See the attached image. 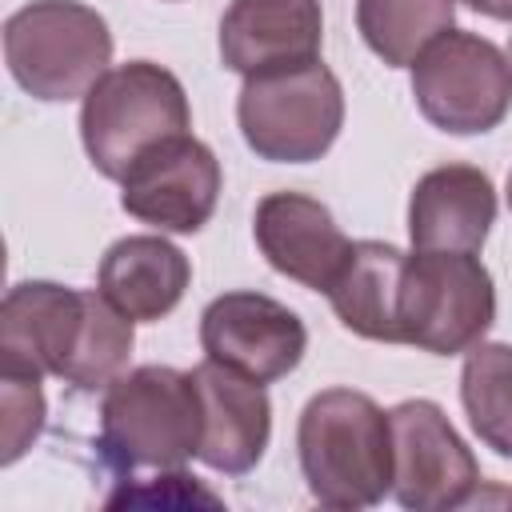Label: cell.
I'll list each match as a JSON object with an SVG mask.
<instances>
[{
  "mask_svg": "<svg viewBox=\"0 0 512 512\" xmlns=\"http://www.w3.org/2000/svg\"><path fill=\"white\" fill-rule=\"evenodd\" d=\"M136 320L100 288L20 280L0 304V364L32 376H60L76 392L108 388L132 356Z\"/></svg>",
  "mask_w": 512,
  "mask_h": 512,
  "instance_id": "1",
  "label": "cell"
},
{
  "mask_svg": "<svg viewBox=\"0 0 512 512\" xmlns=\"http://www.w3.org/2000/svg\"><path fill=\"white\" fill-rule=\"evenodd\" d=\"M296 456L312 500L324 508L360 512L392 492V424L368 392H316L296 424Z\"/></svg>",
  "mask_w": 512,
  "mask_h": 512,
  "instance_id": "2",
  "label": "cell"
},
{
  "mask_svg": "<svg viewBox=\"0 0 512 512\" xmlns=\"http://www.w3.org/2000/svg\"><path fill=\"white\" fill-rule=\"evenodd\" d=\"M204 400L192 372L140 364L120 372L100 400V452L120 472L184 468L200 452Z\"/></svg>",
  "mask_w": 512,
  "mask_h": 512,
  "instance_id": "3",
  "label": "cell"
},
{
  "mask_svg": "<svg viewBox=\"0 0 512 512\" xmlns=\"http://www.w3.org/2000/svg\"><path fill=\"white\" fill-rule=\"evenodd\" d=\"M80 100L84 152L92 168L108 180H124L148 148L192 128L184 84L152 60H128L108 68Z\"/></svg>",
  "mask_w": 512,
  "mask_h": 512,
  "instance_id": "4",
  "label": "cell"
},
{
  "mask_svg": "<svg viewBox=\"0 0 512 512\" xmlns=\"http://www.w3.org/2000/svg\"><path fill=\"white\" fill-rule=\"evenodd\" d=\"M4 64L28 96L76 100L112 64L108 20L80 0H32L4 20Z\"/></svg>",
  "mask_w": 512,
  "mask_h": 512,
  "instance_id": "5",
  "label": "cell"
},
{
  "mask_svg": "<svg viewBox=\"0 0 512 512\" xmlns=\"http://www.w3.org/2000/svg\"><path fill=\"white\" fill-rule=\"evenodd\" d=\"M236 124L260 160L312 164L344 128V88L320 60L248 76L236 96Z\"/></svg>",
  "mask_w": 512,
  "mask_h": 512,
  "instance_id": "6",
  "label": "cell"
},
{
  "mask_svg": "<svg viewBox=\"0 0 512 512\" xmlns=\"http://www.w3.org/2000/svg\"><path fill=\"white\" fill-rule=\"evenodd\" d=\"M496 320V284L476 252H408L400 336L432 356H460Z\"/></svg>",
  "mask_w": 512,
  "mask_h": 512,
  "instance_id": "7",
  "label": "cell"
},
{
  "mask_svg": "<svg viewBox=\"0 0 512 512\" xmlns=\"http://www.w3.org/2000/svg\"><path fill=\"white\" fill-rule=\"evenodd\" d=\"M420 116L448 136H484L512 108V60L488 36L444 32L412 64Z\"/></svg>",
  "mask_w": 512,
  "mask_h": 512,
  "instance_id": "8",
  "label": "cell"
},
{
  "mask_svg": "<svg viewBox=\"0 0 512 512\" xmlns=\"http://www.w3.org/2000/svg\"><path fill=\"white\" fill-rule=\"evenodd\" d=\"M392 424V496L408 512L464 508L480 488V464L436 400H400Z\"/></svg>",
  "mask_w": 512,
  "mask_h": 512,
  "instance_id": "9",
  "label": "cell"
},
{
  "mask_svg": "<svg viewBox=\"0 0 512 512\" xmlns=\"http://www.w3.org/2000/svg\"><path fill=\"white\" fill-rule=\"evenodd\" d=\"M220 160L192 132L148 148L120 180V208L156 232H200L220 200Z\"/></svg>",
  "mask_w": 512,
  "mask_h": 512,
  "instance_id": "10",
  "label": "cell"
},
{
  "mask_svg": "<svg viewBox=\"0 0 512 512\" xmlns=\"http://www.w3.org/2000/svg\"><path fill=\"white\" fill-rule=\"evenodd\" d=\"M200 348L208 360L256 384H272L296 372L304 360L308 328L288 304L252 288H236L208 300L200 312Z\"/></svg>",
  "mask_w": 512,
  "mask_h": 512,
  "instance_id": "11",
  "label": "cell"
},
{
  "mask_svg": "<svg viewBox=\"0 0 512 512\" xmlns=\"http://www.w3.org/2000/svg\"><path fill=\"white\" fill-rule=\"evenodd\" d=\"M320 0H232L220 16V60L228 72L264 76L320 60Z\"/></svg>",
  "mask_w": 512,
  "mask_h": 512,
  "instance_id": "12",
  "label": "cell"
},
{
  "mask_svg": "<svg viewBox=\"0 0 512 512\" xmlns=\"http://www.w3.org/2000/svg\"><path fill=\"white\" fill-rule=\"evenodd\" d=\"M252 236L260 256L280 276L312 292H328L352 252V240L344 236L328 204L304 192H268L256 204Z\"/></svg>",
  "mask_w": 512,
  "mask_h": 512,
  "instance_id": "13",
  "label": "cell"
},
{
  "mask_svg": "<svg viewBox=\"0 0 512 512\" xmlns=\"http://www.w3.org/2000/svg\"><path fill=\"white\" fill-rule=\"evenodd\" d=\"M496 224L492 176L476 164L428 168L408 196V236L416 252H480Z\"/></svg>",
  "mask_w": 512,
  "mask_h": 512,
  "instance_id": "14",
  "label": "cell"
},
{
  "mask_svg": "<svg viewBox=\"0 0 512 512\" xmlns=\"http://www.w3.org/2000/svg\"><path fill=\"white\" fill-rule=\"evenodd\" d=\"M200 400H204V436L196 460L224 476H244L260 464L268 436H272V400L264 384L216 364L204 356V364L192 368Z\"/></svg>",
  "mask_w": 512,
  "mask_h": 512,
  "instance_id": "15",
  "label": "cell"
},
{
  "mask_svg": "<svg viewBox=\"0 0 512 512\" xmlns=\"http://www.w3.org/2000/svg\"><path fill=\"white\" fill-rule=\"evenodd\" d=\"M188 284H192L188 256L160 232L116 240L100 256V272H96V288L128 320H140V324L164 320L184 300Z\"/></svg>",
  "mask_w": 512,
  "mask_h": 512,
  "instance_id": "16",
  "label": "cell"
},
{
  "mask_svg": "<svg viewBox=\"0 0 512 512\" xmlns=\"http://www.w3.org/2000/svg\"><path fill=\"white\" fill-rule=\"evenodd\" d=\"M408 252L384 240H356L340 276L324 292L336 320L380 344H404L400 336V296H404Z\"/></svg>",
  "mask_w": 512,
  "mask_h": 512,
  "instance_id": "17",
  "label": "cell"
},
{
  "mask_svg": "<svg viewBox=\"0 0 512 512\" xmlns=\"http://www.w3.org/2000/svg\"><path fill=\"white\" fill-rule=\"evenodd\" d=\"M456 24V0H356V28L388 68H412Z\"/></svg>",
  "mask_w": 512,
  "mask_h": 512,
  "instance_id": "18",
  "label": "cell"
},
{
  "mask_svg": "<svg viewBox=\"0 0 512 512\" xmlns=\"http://www.w3.org/2000/svg\"><path fill=\"white\" fill-rule=\"evenodd\" d=\"M460 404L480 444L512 460V344L480 340L464 352Z\"/></svg>",
  "mask_w": 512,
  "mask_h": 512,
  "instance_id": "19",
  "label": "cell"
},
{
  "mask_svg": "<svg viewBox=\"0 0 512 512\" xmlns=\"http://www.w3.org/2000/svg\"><path fill=\"white\" fill-rule=\"evenodd\" d=\"M44 376H32V372H20V368H4L0 364V464H16L32 440L44 432V416H48V404H44V388H40Z\"/></svg>",
  "mask_w": 512,
  "mask_h": 512,
  "instance_id": "20",
  "label": "cell"
},
{
  "mask_svg": "<svg viewBox=\"0 0 512 512\" xmlns=\"http://www.w3.org/2000/svg\"><path fill=\"white\" fill-rule=\"evenodd\" d=\"M160 480V476H156ZM156 480H140V488H120V492H112L108 496V508H120V504H140V508H188V504H200V508H220V496H212L208 488H200L196 484V476H188V472H180V468H172L168 476H164V484H156Z\"/></svg>",
  "mask_w": 512,
  "mask_h": 512,
  "instance_id": "21",
  "label": "cell"
},
{
  "mask_svg": "<svg viewBox=\"0 0 512 512\" xmlns=\"http://www.w3.org/2000/svg\"><path fill=\"white\" fill-rule=\"evenodd\" d=\"M464 4L488 20H512V0H464Z\"/></svg>",
  "mask_w": 512,
  "mask_h": 512,
  "instance_id": "22",
  "label": "cell"
},
{
  "mask_svg": "<svg viewBox=\"0 0 512 512\" xmlns=\"http://www.w3.org/2000/svg\"><path fill=\"white\" fill-rule=\"evenodd\" d=\"M508 208H512V172H508Z\"/></svg>",
  "mask_w": 512,
  "mask_h": 512,
  "instance_id": "23",
  "label": "cell"
},
{
  "mask_svg": "<svg viewBox=\"0 0 512 512\" xmlns=\"http://www.w3.org/2000/svg\"><path fill=\"white\" fill-rule=\"evenodd\" d=\"M508 60H512V40H508Z\"/></svg>",
  "mask_w": 512,
  "mask_h": 512,
  "instance_id": "24",
  "label": "cell"
}]
</instances>
